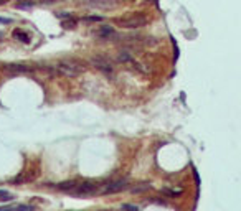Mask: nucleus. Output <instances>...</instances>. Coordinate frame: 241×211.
<instances>
[{
  "mask_svg": "<svg viewBox=\"0 0 241 211\" xmlns=\"http://www.w3.org/2000/svg\"><path fill=\"white\" fill-rule=\"evenodd\" d=\"M53 69L55 73H60L63 76H66V78H76L84 71V66H81L76 61H60L58 64L53 66Z\"/></svg>",
  "mask_w": 241,
  "mask_h": 211,
  "instance_id": "1",
  "label": "nucleus"
},
{
  "mask_svg": "<svg viewBox=\"0 0 241 211\" xmlns=\"http://www.w3.org/2000/svg\"><path fill=\"white\" fill-rule=\"evenodd\" d=\"M147 23V18L142 13H134L130 17H125V18H117L116 25L120 28H140Z\"/></svg>",
  "mask_w": 241,
  "mask_h": 211,
  "instance_id": "2",
  "label": "nucleus"
},
{
  "mask_svg": "<svg viewBox=\"0 0 241 211\" xmlns=\"http://www.w3.org/2000/svg\"><path fill=\"white\" fill-rule=\"evenodd\" d=\"M125 188H127V181L125 180H116V181H111V183L101 185V188H97V193H99V195H107V193L122 191Z\"/></svg>",
  "mask_w": 241,
  "mask_h": 211,
  "instance_id": "3",
  "label": "nucleus"
},
{
  "mask_svg": "<svg viewBox=\"0 0 241 211\" xmlns=\"http://www.w3.org/2000/svg\"><path fill=\"white\" fill-rule=\"evenodd\" d=\"M117 61H119V63H122V64H127L129 68L137 69V71H140V73H147V69H145V68H142V64H140V63H137V61L134 60V56L130 55L129 51H120L119 55H117Z\"/></svg>",
  "mask_w": 241,
  "mask_h": 211,
  "instance_id": "4",
  "label": "nucleus"
},
{
  "mask_svg": "<svg viewBox=\"0 0 241 211\" xmlns=\"http://www.w3.org/2000/svg\"><path fill=\"white\" fill-rule=\"evenodd\" d=\"M70 193L74 196H93V195H97V186L93 183H81L74 186Z\"/></svg>",
  "mask_w": 241,
  "mask_h": 211,
  "instance_id": "5",
  "label": "nucleus"
},
{
  "mask_svg": "<svg viewBox=\"0 0 241 211\" xmlns=\"http://www.w3.org/2000/svg\"><path fill=\"white\" fill-rule=\"evenodd\" d=\"M89 61H91V64H93L96 69H99V71L106 73V74H111V73L114 71V68H112L111 61L106 60L104 56H93Z\"/></svg>",
  "mask_w": 241,
  "mask_h": 211,
  "instance_id": "6",
  "label": "nucleus"
},
{
  "mask_svg": "<svg viewBox=\"0 0 241 211\" xmlns=\"http://www.w3.org/2000/svg\"><path fill=\"white\" fill-rule=\"evenodd\" d=\"M94 37L96 38H101V40H111V38H117V35H116V32L112 30V27L102 25V27H99L94 32Z\"/></svg>",
  "mask_w": 241,
  "mask_h": 211,
  "instance_id": "7",
  "label": "nucleus"
},
{
  "mask_svg": "<svg viewBox=\"0 0 241 211\" xmlns=\"http://www.w3.org/2000/svg\"><path fill=\"white\" fill-rule=\"evenodd\" d=\"M117 3V0H86L84 5L93 8H112Z\"/></svg>",
  "mask_w": 241,
  "mask_h": 211,
  "instance_id": "8",
  "label": "nucleus"
},
{
  "mask_svg": "<svg viewBox=\"0 0 241 211\" xmlns=\"http://www.w3.org/2000/svg\"><path fill=\"white\" fill-rule=\"evenodd\" d=\"M2 71L5 73H12V74H18V73H28L32 71L30 66H25V64H5L2 68Z\"/></svg>",
  "mask_w": 241,
  "mask_h": 211,
  "instance_id": "9",
  "label": "nucleus"
},
{
  "mask_svg": "<svg viewBox=\"0 0 241 211\" xmlns=\"http://www.w3.org/2000/svg\"><path fill=\"white\" fill-rule=\"evenodd\" d=\"M76 23H78V22L74 20L73 17H68L66 20L61 22V27L65 28V30H73V28H76Z\"/></svg>",
  "mask_w": 241,
  "mask_h": 211,
  "instance_id": "10",
  "label": "nucleus"
},
{
  "mask_svg": "<svg viewBox=\"0 0 241 211\" xmlns=\"http://www.w3.org/2000/svg\"><path fill=\"white\" fill-rule=\"evenodd\" d=\"M76 185H78L76 181H65V183H60V185H58V188L63 190V191H71Z\"/></svg>",
  "mask_w": 241,
  "mask_h": 211,
  "instance_id": "11",
  "label": "nucleus"
},
{
  "mask_svg": "<svg viewBox=\"0 0 241 211\" xmlns=\"http://www.w3.org/2000/svg\"><path fill=\"white\" fill-rule=\"evenodd\" d=\"M13 37L18 38L20 42H23V43H28V42H30V37H28L27 33H23L22 30H15V32H13Z\"/></svg>",
  "mask_w": 241,
  "mask_h": 211,
  "instance_id": "12",
  "label": "nucleus"
},
{
  "mask_svg": "<svg viewBox=\"0 0 241 211\" xmlns=\"http://www.w3.org/2000/svg\"><path fill=\"white\" fill-rule=\"evenodd\" d=\"M81 22L84 23H97V22H102V17H97V15H91V17H83Z\"/></svg>",
  "mask_w": 241,
  "mask_h": 211,
  "instance_id": "13",
  "label": "nucleus"
},
{
  "mask_svg": "<svg viewBox=\"0 0 241 211\" xmlns=\"http://www.w3.org/2000/svg\"><path fill=\"white\" fill-rule=\"evenodd\" d=\"M0 200H3V201H12V200H13V196L10 195L8 191H3V190H0Z\"/></svg>",
  "mask_w": 241,
  "mask_h": 211,
  "instance_id": "14",
  "label": "nucleus"
},
{
  "mask_svg": "<svg viewBox=\"0 0 241 211\" xmlns=\"http://www.w3.org/2000/svg\"><path fill=\"white\" fill-rule=\"evenodd\" d=\"M145 190H150V185H139V186H134L132 188V191L134 193H140V191H145Z\"/></svg>",
  "mask_w": 241,
  "mask_h": 211,
  "instance_id": "15",
  "label": "nucleus"
},
{
  "mask_svg": "<svg viewBox=\"0 0 241 211\" xmlns=\"http://www.w3.org/2000/svg\"><path fill=\"white\" fill-rule=\"evenodd\" d=\"M17 211H33V206L30 204H17Z\"/></svg>",
  "mask_w": 241,
  "mask_h": 211,
  "instance_id": "16",
  "label": "nucleus"
},
{
  "mask_svg": "<svg viewBox=\"0 0 241 211\" xmlns=\"http://www.w3.org/2000/svg\"><path fill=\"white\" fill-rule=\"evenodd\" d=\"M122 209H125V211H139V208L134 206V204H122Z\"/></svg>",
  "mask_w": 241,
  "mask_h": 211,
  "instance_id": "17",
  "label": "nucleus"
},
{
  "mask_svg": "<svg viewBox=\"0 0 241 211\" xmlns=\"http://www.w3.org/2000/svg\"><path fill=\"white\" fill-rule=\"evenodd\" d=\"M164 193H167L170 196H175V195H180V190H164Z\"/></svg>",
  "mask_w": 241,
  "mask_h": 211,
  "instance_id": "18",
  "label": "nucleus"
},
{
  "mask_svg": "<svg viewBox=\"0 0 241 211\" xmlns=\"http://www.w3.org/2000/svg\"><path fill=\"white\" fill-rule=\"evenodd\" d=\"M13 20L12 18H0V23H3V25H10Z\"/></svg>",
  "mask_w": 241,
  "mask_h": 211,
  "instance_id": "19",
  "label": "nucleus"
},
{
  "mask_svg": "<svg viewBox=\"0 0 241 211\" xmlns=\"http://www.w3.org/2000/svg\"><path fill=\"white\" fill-rule=\"evenodd\" d=\"M0 211H17L15 206H5V208H0Z\"/></svg>",
  "mask_w": 241,
  "mask_h": 211,
  "instance_id": "20",
  "label": "nucleus"
},
{
  "mask_svg": "<svg viewBox=\"0 0 241 211\" xmlns=\"http://www.w3.org/2000/svg\"><path fill=\"white\" fill-rule=\"evenodd\" d=\"M56 17H60V18H68V17H71L70 13H65V12H61V13H56Z\"/></svg>",
  "mask_w": 241,
  "mask_h": 211,
  "instance_id": "21",
  "label": "nucleus"
},
{
  "mask_svg": "<svg viewBox=\"0 0 241 211\" xmlns=\"http://www.w3.org/2000/svg\"><path fill=\"white\" fill-rule=\"evenodd\" d=\"M2 38H3V33H2V32H0V40H2Z\"/></svg>",
  "mask_w": 241,
  "mask_h": 211,
  "instance_id": "22",
  "label": "nucleus"
},
{
  "mask_svg": "<svg viewBox=\"0 0 241 211\" xmlns=\"http://www.w3.org/2000/svg\"><path fill=\"white\" fill-rule=\"evenodd\" d=\"M43 2H55V0H43Z\"/></svg>",
  "mask_w": 241,
  "mask_h": 211,
  "instance_id": "23",
  "label": "nucleus"
}]
</instances>
